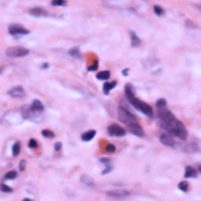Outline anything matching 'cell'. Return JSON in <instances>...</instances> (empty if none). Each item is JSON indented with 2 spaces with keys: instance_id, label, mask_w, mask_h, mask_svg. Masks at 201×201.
<instances>
[{
  "instance_id": "cell-33",
  "label": "cell",
  "mask_w": 201,
  "mask_h": 201,
  "mask_svg": "<svg viewBox=\"0 0 201 201\" xmlns=\"http://www.w3.org/2000/svg\"><path fill=\"white\" fill-rule=\"evenodd\" d=\"M61 148H62V144L60 141H58V142H56L55 145H54V149L56 150V151H60L61 149Z\"/></svg>"
},
{
  "instance_id": "cell-21",
  "label": "cell",
  "mask_w": 201,
  "mask_h": 201,
  "mask_svg": "<svg viewBox=\"0 0 201 201\" xmlns=\"http://www.w3.org/2000/svg\"><path fill=\"white\" fill-rule=\"evenodd\" d=\"M20 152V143L19 141H17L14 144L13 147H12V152L14 157H17V155H19Z\"/></svg>"
},
{
  "instance_id": "cell-18",
  "label": "cell",
  "mask_w": 201,
  "mask_h": 201,
  "mask_svg": "<svg viewBox=\"0 0 201 201\" xmlns=\"http://www.w3.org/2000/svg\"><path fill=\"white\" fill-rule=\"evenodd\" d=\"M110 76L111 74L109 71H101L97 74L96 78L99 80H108L110 78Z\"/></svg>"
},
{
  "instance_id": "cell-20",
  "label": "cell",
  "mask_w": 201,
  "mask_h": 201,
  "mask_svg": "<svg viewBox=\"0 0 201 201\" xmlns=\"http://www.w3.org/2000/svg\"><path fill=\"white\" fill-rule=\"evenodd\" d=\"M81 181L83 182V183L86 184L87 186H92L93 183H94V181L92 180V178L89 175H86V174H83V175H81Z\"/></svg>"
},
{
  "instance_id": "cell-1",
  "label": "cell",
  "mask_w": 201,
  "mask_h": 201,
  "mask_svg": "<svg viewBox=\"0 0 201 201\" xmlns=\"http://www.w3.org/2000/svg\"><path fill=\"white\" fill-rule=\"evenodd\" d=\"M157 115L160 119L161 127L165 130L168 134L174 135L182 141H186L188 138V131L186 127L170 110L163 109L159 110Z\"/></svg>"
},
{
  "instance_id": "cell-32",
  "label": "cell",
  "mask_w": 201,
  "mask_h": 201,
  "mask_svg": "<svg viewBox=\"0 0 201 201\" xmlns=\"http://www.w3.org/2000/svg\"><path fill=\"white\" fill-rule=\"evenodd\" d=\"M98 61H95V63L93 64L91 66L88 67L87 70H88V71H95V70L98 69Z\"/></svg>"
},
{
  "instance_id": "cell-31",
  "label": "cell",
  "mask_w": 201,
  "mask_h": 201,
  "mask_svg": "<svg viewBox=\"0 0 201 201\" xmlns=\"http://www.w3.org/2000/svg\"><path fill=\"white\" fill-rule=\"evenodd\" d=\"M25 167H26V161L24 159L20 160V163H19V169L20 171H24L25 170Z\"/></svg>"
},
{
  "instance_id": "cell-7",
  "label": "cell",
  "mask_w": 201,
  "mask_h": 201,
  "mask_svg": "<svg viewBox=\"0 0 201 201\" xmlns=\"http://www.w3.org/2000/svg\"><path fill=\"white\" fill-rule=\"evenodd\" d=\"M129 130V131L131 133V134H134L135 136L138 137H143L144 134H145V131L144 130L142 129L140 124H139L138 122H134V123H130L128 126H127Z\"/></svg>"
},
{
  "instance_id": "cell-11",
  "label": "cell",
  "mask_w": 201,
  "mask_h": 201,
  "mask_svg": "<svg viewBox=\"0 0 201 201\" xmlns=\"http://www.w3.org/2000/svg\"><path fill=\"white\" fill-rule=\"evenodd\" d=\"M30 108L32 111L37 112V113H41L44 110V105L41 102V100H38V99L33 100L32 104L30 105Z\"/></svg>"
},
{
  "instance_id": "cell-4",
  "label": "cell",
  "mask_w": 201,
  "mask_h": 201,
  "mask_svg": "<svg viewBox=\"0 0 201 201\" xmlns=\"http://www.w3.org/2000/svg\"><path fill=\"white\" fill-rule=\"evenodd\" d=\"M29 54V50L23 47H9L6 50V54L9 58H23Z\"/></svg>"
},
{
  "instance_id": "cell-25",
  "label": "cell",
  "mask_w": 201,
  "mask_h": 201,
  "mask_svg": "<svg viewBox=\"0 0 201 201\" xmlns=\"http://www.w3.org/2000/svg\"><path fill=\"white\" fill-rule=\"evenodd\" d=\"M154 13L157 14V16H162L164 14V10L163 8L159 6V5H155L154 6Z\"/></svg>"
},
{
  "instance_id": "cell-15",
  "label": "cell",
  "mask_w": 201,
  "mask_h": 201,
  "mask_svg": "<svg viewBox=\"0 0 201 201\" xmlns=\"http://www.w3.org/2000/svg\"><path fill=\"white\" fill-rule=\"evenodd\" d=\"M96 130H90L88 131H86L81 135V139L84 141H90L94 138V137L96 135Z\"/></svg>"
},
{
  "instance_id": "cell-2",
  "label": "cell",
  "mask_w": 201,
  "mask_h": 201,
  "mask_svg": "<svg viewBox=\"0 0 201 201\" xmlns=\"http://www.w3.org/2000/svg\"><path fill=\"white\" fill-rule=\"evenodd\" d=\"M127 100L134 106V109H136L138 111L142 112L143 114H145V116H147L149 118L153 117V110H152V107L149 104L139 100L135 96L131 97V98H128Z\"/></svg>"
},
{
  "instance_id": "cell-9",
  "label": "cell",
  "mask_w": 201,
  "mask_h": 201,
  "mask_svg": "<svg viewBox=\"0 0 201 201\" xmlns=\"http://www.w3.org/2000/svg\"><path fill=\"white\" fill-rule=\"evenodd\" d=\"M106 194L109 197L114 198V199H126L129 197V192L126 190H112L108 192Z\"/></svg>"
},
{
  "instance_id": "cell-37",
  "label": "cell",
  "mask_w": 201,
  "mask_h": 201,
  "mask_svg": "<svg viewBox=\"0 0 201 201\" xmlns=\"http://www.w3.org/2000/svg\"><path fill=\"white\" fill-rule=\"evenodd\" d=\"M47 67H48V65H47V63L45 65H43V66H42V68H47Z\"/></svg>"
},
{
  "instance_id": "cell-24",
  "label": "cell",
  "mask_w": 201,
  "mask_h": 201,
  "mask_svg": "<svg viewBox=\"0 0 201 201\" xmlns=\"http://www.w3.org/2000/svg\"><path fill=\"white\" fill-rule=\"evenodd\" d=\"M17 176V173L15 170H11V171H9L7 172V174H5V179H7V180H13V179H15Z\"/></svg>"
},
{
  "instance_id": "cell-8",
  "label": "cell",
  "mask_w": 201,
  "mask_h": 201,
  "mask_svg": "<svg viewBox=\"0 0 201 201\" xmlns=\"http://www.w3.org/2000/svg\"><path fill=\"white\" fill-rule=\"evenodd\" d=\"M8 95L14 98H23L25 97V92L21 86H17L9 90Z\"/></svg>"
},
{
  "instance_id": "cell-17",
  "label": "cell",
  "mask_w": 201,
  "mask_h": 201,
  "mask_svg": "<svg viewBox=\"0 0 201 201\" xmlns=\"http://www.w3.org/2000/svg\"><path fill=\"white\" fill-rule=\"evenodd\" d=\"M125 95L127 97V98H130L133 96H135V91H134V87L130 84V83H127L125 85Z\"/></svg>"
},
{
  "instance_id": "cell-26",
  "label": "cell",
  "mask_w": 201,
  "mask_h": 201,
  "mask_svg": "<svg viewBox=\"0 0 201 201\" xmlns=\"http://www.w3.org/2000/svg\"><path fill=\"white\" fill-rule=\"evenodd\" d=\"M1 191L3 192H13V189L9 187V186L7 185H5V184H1Z\"/></svg>"
},
{
  "instance_id": "cell-22",
  "label": "cell",
  "mask_w": 201,
  "mask_h": 201,
  "mask_svg": "<svg viewBox=\"0 0 201 201\" xmlns=\"http://www.w3.org/2000/svg\"><path fill=\"white\" fill-rule=\"evenodd\" d=\"M178 187L181 191L186 192L189 190V183L186 181H180L178 185Z\"/></svg>"
},
{
  "instance_id": "cell-29",
  "label": "cell",
  "mask_w": 201,
  "mask_h": 201,
  "mask_svg": "<svg viewBox=\"0 0 201 201\" xmlns=\"http://www.w3.org/2000/svg\"><path fill=\"white\" fill-rule=\"evenodd\" d=\"M67 2L64 1V0H54L52 1L51 4L53 6H55V7H58V6H64V5H66Z\"/></svg>"
},
{
  "instance_id": "cell-19",
  "label": "cell",
  "mask_w": 201,
  "mask_h": 201,
  "mask_svg": "<svg viewBox=\"0 0 201 201\" xmlns=\"http://www.w3.org/2000/svg\"><path fill=\"white\" fill-rule=\"evenodd\" d=\"M68 54L72 56L73 58H81V54H80V50L78 47H74L68 50Z\"/></svg>"
},
{
  "instance_id": "cell-23",
  "label": "cell",
  "mask_w": 201,
  "mask_h": 201,
  "mask_svg": "<svg viewBox=\"0 0 201 201\" xmlns=\"http://www.w3.org/2000/svg\"><path fill=\"white\" fill-rule=\"evenodd\" d=\"M42 135L45 137V138H54L55 137V134H54V132L47 129L42 130Z\"/></svg>"
},
{
  "instance_id": "cell-30",
  "label": "cell",
  "mask_w": 201,
  "mask_h": 201,
  "mask_svg": "<svg viewBox=\"0 0 201 201\" xmlns=\"http://www.w3.org/2000/svg\"><path fill=\"white\" fill-rule=\"evenodd\" d=\"M28 146L29 148H31V149H36V148L38 147V143H37V141L35 139L31 138L29 140Z\"/></svg>"
},
{
  "instance_id": "cell-28",
  "label": "cell",
  "mask_w": 201,
  "mask_h": 201,
  "mask_svg": "<svg viewBox=\"0 0 201 201\" xmlns=\"http://www.w3.org/2000/svg\"><path fill=\"white\" fill-rule=\"evenodd\" d=\"M105 149L108 152H115L116 150V148L114 145H112V144H108L106 145V147H105Z\"/></svg>"
},
{
  "instance_id": "cell-10",
  "label": "cell",
  "mask_w": 201,
  "mask_h": 201,
  "mask_svg": "<svg viewBox=\"0 0 201 201\" xmlns=\"http://www.w3.org/2000/svg\"><path fill=\"white\" fill-rule=\"evenodd\" d=\"M171 134H163L159 138L160 142L163 145H166V146H170V147H173L175 145V141L174 140L172 137L170 136Z\"/></svg>"
},
{
  "instance_id": "cell-27",
  "label": "cell",
  "mask_w": 201,
  "mask_h": 201,
  "mask_svg": "<svg viewBox=\"0 0 201 201\" xmlns=\"http://www.w3.org/2000/svg\"><path fill=\"white\" fill-rule=\"evenodd\" d=\"M157 108L165 107V106H167V100H166V99L159 98V100H157Z\"/></svg>"
},
{
  "instance_id": "cell-35",
  "label": "cell",
  "mask_w": 201,
  "mask_h": 201,
  "mask_svg": "<svg viewBox=\"0 0 201 201\" xmlns=\"http://www.w3.org/2000/svg\"><path fill=\"white\" fill-rule=\"evenodd\" d=\"M112 170V167L111 166H107V168H105V170L102 172V174H109V173Z\"/></svg>"
},
{
  "instance_id": "cell-13",
  "label": "cell",
  "mask_w": 201,
  "mask_h": 201,
  "mask_svg": "<svg viewBox=\"0 0 201 201\" xmlns=\"http://www.w3.org/2000/svg\"><path fill=\"white\" fill-rule=\"evenodd\" d=\"M29 13H30L31 15L36 17H44V16L47 15V12L43 8H41V7L32 8L31 9H30Z\"/></svg>"
},
{
  "instance_id": "cell-12",
  "label": "cell",
  "mask_w": 201,
  "mask_h": 201,
  "mask_svg": "<svg viewBox=\"0 0 201 201\" xmlns=\"http://www.w3.org/2000/svg\"><path fill=\"white\" fill-rule=\"evenodd\" d=\"M198 176V173L196 168H194L192 166H187L185 170V174L184 177L186 178H195Z\"/></svg>"
},
{
  "instance_id": "cell-36",
  "label": "cell",
  "mask_w": 201,
  "mask_h": 201,
  "mask_svg": "<svg viewBox=\"0 0 201 201\" xmlns=\"http://www.w3.org/2000/svg\"><path fill=\"white\" fill-rule=\"evenodd\" d=\"M128 72H129V68H125V69L123 70L122 73H123V75L124 76H128Z\"/></svg>"
},
{
  "instance_id": "cell-16",
  "label": "cell",
  "mask_w": 201,
  "mask_h": 201,
  "mask_svg": "<svg viewBox=\"0 0 201 201\" xmlns=\"http://www.w3.org/2000/svg\"><path fill=\"white\" fill-rule=\"evenodd\" d=\"M116 84H117L116 81H112L111 83L106 82V83H104V85H103V92H104V94L105 95H109L110 91L116 87Z\"/></svg>"
},
{
  "instance_id": "cell-5",
  "label": "cell",
  "mask_w": 201,
  "mask_h": 201,
  "mask_svg": "<svg viewBox=\"0 0 201 201\" xmlns=\"http://www.w3.org/2000/svg\"><path fill=\"white\" fill-rule=\"evenodd\" d=\"M108 133L112 137H123L126 135V130L117 123H112L108 127Z\"/></svg>"
},
{
  "instance_id": "cell-14",
  "label": "cell",
  "mask_w": 201,
  "mask_h": 201,
  "mask_svg": "<svg viewBox=\"0 0 201 201\" xmlns=\"http://www.w3.org/2000/svg\"><path fill=\"white\" fill-rule=\"evenodd\" d=\"M130 43H131L132 47H137L141 44V40L134 31H130Z\"/></svg>"
},
{
  "instance_id": "cell-34",
  "label": "cell",
  "mask_w": 201,
  "mask_h": 201,
  "mask_svg": "<svg viewBox=\"0 0 201 201\" xmlns=\"http://www.w3.org/2000/svg\"><path fill=\"white\" fill-rule=\"evenodd\" d=\"M100 161L102 163H104L105 165H107L109 166V162H110V159H107V158H102L100 159Z\"/></svg>"
},
{
  "instance_id": "cell-3",
  "label": "cell",
  "mask_w": 201,
  "mask_h": 201,
  "mask_svg": "<svg viewBox=\"0 0 201 201\" xmlns=\"http://www.w3.org/2000/svg\"><path fill=\"white\" fill-rule=\"evenodd\" d=\"M118 117L119 120L125 125L128 126L130 123L137 122L136 117L132 114L131 112H130L129 110L125 109V108L119 107L118 109Z\"/></svg>"
},
{
  "instance_id": "cell-6",
  "label": "cell",
  "mask_w": 201,
  "mask_h": 201,
  "mask_svg": "<svg viewBox=\"0 0 201 201\" xmlns=\"http://www.w3.org/2000/svg\"><path fill=\"white\" fill-rule=\"evenodd\" d=\"M9 33L12 36H18V35H28L30 33L29 30L26 29L23 26L18 24H11L8 28Z\"/></svg>"
}]
</instances>
